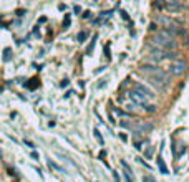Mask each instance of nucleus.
Listing matches in <instances>:
<instances>
[{"mask_svg": "<svg viewBox=\"0 0 189 182\" xmlns=\"http://www.w3.org/2000/svg\"><path fill=\"white\" fill-rule=\"evenodd\" d=\"M139 71L146 74L149 80L156 81L159 86L168 85V81H169V73L168 71H164L162 68L156 66V65H151V63H143V65H139Z\"/></svg>", "mask_w": 189, "mask_h": 182, "instance_id": "obj_1", "label": "nucleus"}, {"mask_svg": "<svg viewBox=\"0 0 189 182\" xmlns=\"http://www.w3.org/2000/svg\"><path fill=\"white\" fill-rule=\"evenodd\" d=\"M151 45L158 48H166V50H176L177 41H174V38H168L161 33H154L151 37Z\"/></svg>", "mask_w": 189, "mask_h": 182, "instance_id": "obj_2", "label": "nucleus"}, {"mask_svg": "<svg viewBox=\"0 0 189 182\" xmlns=\"http://www.w3.org/2000/svg\"><path fill=\"white\" fill-rule=\"evenodd\" d=\"M151 50V58L153 60H177L179 53H176V50H166V48H158V47H149Z\"/></svg>", "mask_w": 189, "mask_h": 182, "instance_id": "obj_3", "label": "nucleus"}, {"mask_svg": "<svg viewBox=\"0 0 189 182\" xmlns=\"http://www.w3.org/2000/svg\"><path fill=\"white\" fill-rule=\"evenodd\" d=\"M164 10L169 12V14H181V12L186 10V7L182 5L181 2H177V0H171V2H166Z\"/></svg>", "mask_w": 189, "mask_h": 182, "instance_id": "obj_4", "label": "nucleus"}, {"mask_svg": "<svg viewBox=\"0 0 189 182\" xmlns=\"http://www.w3.org/2000/svg\"><path fill=\"white\" fill-rule=\"evenodd\" d=\"M128 96H129V99H133L138 106H143L144 103H148V96H144L141 91H138V89H129Z\"/></svg>", "mask_w": 189, "mask_h": 182, "instance_id": "obj_5", "label": "nucleus"}, {"mask_svg": "<svg viewBox=\"0 0 189 182\" xmlns=\"http://www.w3.org/2000/svg\"><path fill=\"white\" fill-rule=\"evenodd\" d=\"M186 66H188V63H186L184 60H179V58H177V60L173 63V66H171V73L179 76V74H182L184 71H186Z\"/></svg>", "mask_w": 189, "mask_h": 182, "instance_id": "obj_6", "label": "nucleus"}, {"mask_svg": "<svg viewBox=\"0 0 189 182\" xmlns=\"http://www.w3.org/2000/svg\"><path fill=\"white\" fill-rule=\"evenodd\" d=\"M135 89H138V91H141L143 95H144V96H148V98H153V96H154V93H153V91H151L149 88H146L144 85H141V83H138V81L135 83Z\"/></svg>", "mask_w": 189, "mask_h": 182, "instance_id": "obj_7", "label": "nucleus"}, {"mask_svg": "<svg viewBox=\"0 0 189 182\" xmlns=\"http://www.w3.org/2000/svg\"><path fill=\"white\" fill-rule=\"evenodd\" d=\"M121 166L126 169V172H124V179H126V182H133V175H131V169H129V166L124 161H121Z\"/></svg>", "mask_w": 189, "mask_h": 182, "instance_id": "obj_8", "label": "nucleus"}, {"mask_svg": "<svg viewBox=\"0 0 189 182\" xmlns=\"http://www.w3.org/2000/svg\"><path fill=\"white\" fill-rule=\"evenodd\" d=\"M158 166H159V169H161V172H162V174H169V169L166 167V164H164V161H162V157H161V156L158 157Z\"/></svg>", "mask_w": 189, "mask_h": 182, "instance_id": "obj_9", "label": "nucleus"}, {"mask_svg": "<svg viewBox=\"0 0 189 182\" xmlns=\"http://www.w3.org/2000/svg\"><path fill=\"white\" fill-rule=\"evenodd\" d=\"M141 108L144 109L146 113H156V106H154V104H149V103H144V104H143Z\"/></svg>", "mask_w": 189, "mask_h": 182, "instance_id": "obj_10", "label": "nucleus"}, {"mask_svg": "<svg viewBox=\"0 0 189 182\" xmlns=\"http://www.w3.org/2000/svg\"><path fill=\"white\" fill-rule=\"evenodd\" d=\"M166 2H168V0H154V8H158V10H164Z\"/></svg>", "mask_w": 189, "mask_h": 182, "instance_id": "obj_11", "label": "nucleus"}, {"mask_svg": "<svg viewBox=\"0 0 189 182\" xmlns=\"http://www.w3.org/2000/svg\"><path fill=\"white\" fill-rule=\"evenodd\" d=\"M94 137H96V139H98V141H100V144H105V141H103V136H101V133H100V131H98V129H94Z\"/></svg>", "mask_w": 189, "mask_h": 182, "instance_id": "obj_12", "label": "nucleus"}, {"mask_svg": "<svg viewBox=\"0 0 189 182\" xmlns=\"http://www.w3.org/2000/svg\"><path fill=\"white\" fill-rule=\"evenodd\" d=\"M10 53H12V50H10V48H5V50H3V61L10 60Z\"/></svg>", "mask_w": 189, "mask_h": 182, "instance_id": "obj_13", "label": "nucleus"}, {"mask_svg": "<svg viewBox=\"0 0 189 182\" xmlns=\"http://www.w3.org/2000/svg\"><path fill=\"white\" fill-rule=\"evenodd\" d=\"M86 37H88L86 32H80V33H78V41H80V43H81V41H85V40H86Z\"/></svg>", "mask_w": 189, "mask_h": 182, "instance_id": "obj_14", "label": "nucleus"}, {"mask_svg": "<svg viewBox=\"0 0 189 182\" xmlns=\"http://www.w3.org/2000/svg\"><path fill=\"white\" fill-rule=\"evenodd\" d=\"M116 113H118V114H121V116H126V118H131V113H128V111H123V109H116Z\"/></svg>", "mask_w": 189, "mask_h": 182, "instance_id": "obj_15", "label": "nucleus"}, {"mask_svg": "<svg viewBox=\"0 0 189 182\" xmlns=\"http://www.w3.org/2000/svg\"><path fill=\"white\" fill-rule=\"evenodd\" d=\"M149 32H153V33H156V32H158V25H156L154 22H153V23H149Z\"/></svg>", "mask_w": 189, "mask_h": 182, "instance_id": "obj_16", "label": "nucleus"}, {"mask_svg": "<svg viewBox=\"0 0 189 182\" xmlns=\"http://www.w3.org/2000/svg\"><path fill=\"white\" fill-rule=\"evenodd\" d=\"M32 81H33V83H28V85H27V86L30 88V89H33V88H37V85H38V83H37V78H33Z\"/></svg>", "mask_w": 189, "mask_h": 182, "instance_id": "obj_17", "label": "nucleus"}, {"mask_svg": "<svg viewBox=\"0 0 189 182\" xmlns=\"http://www.w3.org/2000/svg\"><path fill=\"white\" fill-rule=\"evenodd\" d=\"M96 38L98 37H93V41L90 43V47H88V53H91V50H93V47H94V41H96Z\"/></svg>", "mask_w": 189, "mask_h": 182, "instance_id": "obj_18", "label": "nucleus"}, {"mask_svg": "<svg viewBox=\"0 0 189 182\" xmlns=\"http://www.w3.org/2000/svg\"><path fill=\"white\" fill-rule=\"evenodd\" d=\"M121 17H123V20H126L129 25H131V22H129V17H128V14H126V12H121Z\"/></svg>", "mask_w": 189, "mask_h": 182, "instance_id": "obj_19", "label": "nucleus"}, {"mask_svg": "<svg viewBox=\"0 0 189 182\" xmlns=\"http://www.w3.org/2000/svg\"><path fill=\"white\" fill-rule=\"evenodd\" d=\"M68 25H70V15H67L65 20H63V27H68Z\"/></svg>", "mask_w": 189, "mask_h": 182, "instance_id": "obj_20", "label": "nucleus"}, {"mask_svg": "<svg viewBox=\"0 0 189 182\" xmlns=\"http://www.w3.org/2000/svg\"><path fill=\"white\" fill-rule=\"evenodd\" d=\"M120 137H121V139H123V141H124V142L128 141V136L124 134V133H121V134H120Z\"/></svg>", "mask_w": 189, "mask_h": 182, "instance_id": "obj_21", "label": "nucleus"}, {"mask_svg": "<svg viewBox=\"0 0 189 182\" xmlns=\"http://www.w3.org/2000/svg\"><path fill=\"white\" fill-rule=\"evenodd\" d=\"M153 152H154L153 149H148V151H146V156H148V157H151V156H153Z\"/></svg>", "mask_w": 189, "mask_h": 182, "instance_id": "obj_22", "label": "nucleus"}, {"mask_svg": "<svg viewBox=\"0 0 189 182\" xmlns=\"http://www.w3.org/2000/svg\"><path fill=\"white\" fill-rule=\"evenodd\" d=\"M105 53H106V56H108V58H109V56H111V55H109V50H108V45L105 47Z\"/></svg>", "mask_w": 189, "mask_h": 182, "instance_id": "obj_23", "label": "nucleus"}, {"mask_svg": "<svg viewBox=\"0 0 189 182\" xmlns=\"http://www.w3.org/2000/svg\"><path fill=\"white\" fill-rule=\"evenodd\" d=\"M184 37H186V41H184V43H186V45H189V35L186 33V35H184Z\"/></svg>", "mask_w": 189, "mask_h": 182, "instance_id": "obj_24", "label": "nucleus"}, {"mask_svg": "<svg viewBox=\"0 0 189 182\" xmlns=\"http://www.w3.org/2000/svg\"><path fill=\"white\" fill-rule=\"evenodd\" d=\"M143 181H144V182H149V181H148V177H144V179H143Z\"/></svg>", "mask_w": 189, "mask_h": 182, "instance_id": "obj_25", "label": "nucleus"}, {"mask_svg": "<svg viewBox=\"0 0 189 182\" xmlns=\"http://www.w3.org/2000/svg\"><path fill=\"white\" fill-rule=\"evenodd\" d=\"M0 156H2V152H0Z\"/></svg>", "mask_w": 189, "mask_h": 182, "instance_id": "obj_26", "label": "nucleus"}]
</instances>
